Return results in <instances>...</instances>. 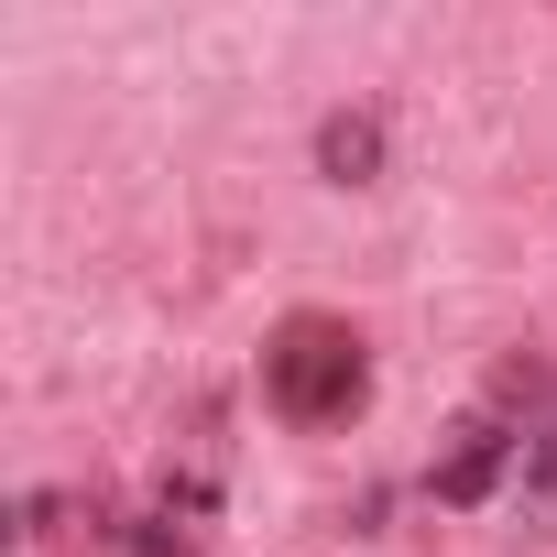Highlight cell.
<instances>
[{
    "label": "cell",
    "instance_id": "4",
    "mask_svg": "<svg viewBox=\"0 0 557 557\" xmlns=\"http://www.w3.org/2000/svg\"><path fill=\"white\" fill-rule=\"evenodd\" d=\"M524 513H535V524L557 513V416L524 426Z\"/></svg>",
    "mask_w": 557,
    "mask_h": 557
},
{
    "label": "cell",
    "instance_id": "1",
    "mask_svg": "<svg viewBox=\"0 0 557 557\" xmlns=\"http://www.w3.org/2000/svg\"><path fill=\"white\" fill-rule=\"evenodd\" d=\"M262 394H273L285 426H350L361 394H372V361L339 318H285L273 350H262Z\"/></svg>",
    "mask_w": 557,
    "mask_h": 557
},
{
    "label": "cell",
    "instance_id": "5",
    "mask_svg": "<svg viewBox=\"0 0 557 557\" xmlns=\"http://www.w3.org/2000/svg\"><path fill=\"white\" fill-rule=\"evenodd\" d=\"M110 546H121V557H197V546H186L164 513H153V524H110Z\"/></svg>",
    "mask_w": 557,
    "mask_h": 557
},
{
    "label": "cell",
    "instance_id": "2",
    "mask_svg": "<svg viewBox=\"0 0 557 557\" xmlns=\"http://www.w3.org/2000/svg\"><path fill=\"white\" fill-rule=\"evenodd\" d=\"M513 448H524V437H513L503 416H470V426H459V437L437 448V470H426V492L470 513V503H492V492H503V470H513Z\"/></svg>",
    "mask_w": 557,
    "mask_h": 557
},
{
    "label": "cell",
    "instance_id": "3",
    "mask_svg": "<svg viewBox=\"0 0 557 557\" xmlns=\"http://www.w3.org/2000/svg\"><path fill=\"white\" fill-rule=\"evenodd\" d=\"M383 153H394V143H383V110H329V121H318V175H329V186H372Z\"/></svg>",
    "mask_w": 557,
    "mask_h": 557
}]
</instances>
